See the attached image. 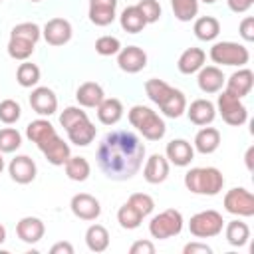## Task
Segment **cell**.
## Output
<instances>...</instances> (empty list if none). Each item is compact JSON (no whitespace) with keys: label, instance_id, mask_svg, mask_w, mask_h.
<instances>
[{"label":"cell","instance_id":"cell-1","mask_svg":"<svg viewBox=\"0 0 254 254\" xmlns=\"http://www.w3.org/2000/svg\"><path fill=\"white\" fill-rule=\"evenodd\" d=\"M145 159V145L141 139L125 129L109 131L97 147V165L111 181H127L141 169Z\"/></svg>","mask_w":254,"mask_h":254},{"label":"cell","instance_id":"cell-2","mask_svg":"<svg viewBox=\"0 0 254 254\" xmlns=\"http://www.w3.org/2000/svg\"><path fill=\"white\" fill-rule=\"evenodd\" d=\"M185 187L194 194L214 196L224 187V177L216 167H194L185 175Z\"/></svg>","mask_w":254,"mask_h":254},{"label":"cell","instance_id":"cell-3","mask_svg":"<svg viewBox=\"0 0 254 254\" xmlns=\"http://www.w3.org/2000/svg\"><path fill=\"white\" fill-rule=\"evenodd\" d=\"M129 123L149 141H159L167 133L165 121L147 105H133L129 109Z\"/></svg>","mask_w":254,"mask_h":254},{"label":"cell","instance_id":"cell-4","mask_svg":"<svg viewBox=\"0 0 254 254\" xmlns=\"http://www.w3.org/2000/svg\"><path fill=\"white\" fill-rule=\"evenodd\" d=\"M210 60L218 65H238L242 67L250 60V52L246 46L236 42H216L210 48Z\"/></svg>","mask_w":254,"mask_h":254},{"label":"cell","instance_id":"cell-5","mask_svg":"<svg viewBox=\"0 0 254 254\" xmlns=\"http://www.w3.org/2000/svg\"><path fill=\"white\" fill-rule=\"evenodd\" d=\"M183 214L177 210V208H167L159 214H155L149 222V232L153 238H159V240H165V238H171V236H177L181 234L183 230Z\"/></svg>","mask_w":254,"mask_h":254},{"label":"cell","instance_id":"cell-6","mask_svg":"<svg viewBox=\"0 0 254 254\" xmlns=\"http://www.w3.org/2000/svg\"><path fill=\"white\" fill-rule=\"evenodd\" d=\"M224 228V220H222V214L208 208V210H200L196 214L190 216L189 220V230L192 236L196 238H212V236H218Z\"/></svg>","mask_w":254,"mask_h":254},{"label":"cell","instance_id":"cell-7","mask_svg":"<svg viewBox=\"0 0 254 254\" xmlns=\"http://www.w3.org/2000/svg\"><path fill=\"white\" fill-rule=\"evenodd\" d=\"M216 105H218V113L222 115V119H224L228 125L238 127V125L246 123V119H248V109H246V105L240 101V97H236V95H232V93H228V91L224 89V91L218 95Z\"/></svg>","mask_w":254,"mask_h":254},{"label":"cell","instance_id":"cell-8","mask_svg":"<svg viewBox=\"0 0 254 254\" xmlns=\"http://www.w3.org/2000/svg\"><path fill=\"white\" fill-rule=\"evenodd\" d=\"M224 210L234 216H254V196L242 187H234L224 194Z\"/></svg>","mask_w":254,"mask_h":254},{"label":"cell","instance_id":"cell-9","mask_svg":"<svg viewBox=\"0 0 254 254\" xmlns=\"http://www.w3.org/2000/svg\"><path fill=\"white\" fill-rule=\"evenodd\" d=\"M26 137L32 141V143H36V147L40 149V151H44L52 141H56L60 135L56 133V129H54V125L48 121V119H36V121H32V123H28V127H26Z\"/></svg>","mask_w":254,"mask_h":254},{"label":"cell","instance_id":"cell-10","mask_svg":"<svg viewBox=\"0 0 254 254\" xmlns=\"http://www.w3.org/2000/svg\"><path fill=\"white\" fill-rule=\"evenodd\" d=\"M8 173H10V179L18 185H28L36 179V173H38V167L34 163V159H30L28 155H16L10 165H8Z\"/></svg>","mask_w":254,"mask_h":254},{"label":"cell","instance_id":"cell-11","mask_svg":"<svg viewBox=\"0 0 254 254\" xmlns=\"http://www.w3.org/2000/svg\"><path fill=\"white\" fill-rule=\"evenodd\" d=\"M69 208L71 212L81 218V220H95L99 214H101V204L95 196L87 194V192H77L71 196V202H69Z\"/></svg>","mask_w":254,"mask_h":254},{"label":"cell","instance_id":"cell-12","mask_svg":"<svg viewBox=\"0 0 254 254\" xmlns=\"http://www.w3.org/2000/svg\"><path fill=\"white\" fill-rule=\"evenodd\" d=\"M44 40L50 44V46H64L71 40V24L65 20V18H52L46 22L44 26Z\"/></svg>","mask_w":254,"mask_h":254},{"label":"cell","instance_id":"cell-13","mask_svg":"<svg viewBox=\"0 0 254 254\" xmlns=\"http://www.w3.org/2000/svg\"><path fill=\"white\" fill-rule=\"evenodd\" d=\"M30 105H32V109L38 115H42V117L48 115L50 117V115H54L58 111V97H56V93L50 87L40 85V87L32 89V93H30Z\"/></svg>","mask_w":254,"mask_h":254},{"label":"cell","instance_id":"cell-14","mask_svg":"<svg viewBox=\"0 0 254 254\" xmlns=\"http://www.w3.org/2000/svg\"><path fill=\"white\" fill-rule=\"evenodd\" d=\"M117 65L127 73H137L147 65V54L137 46L121 48L117 54Z\"/></svg>","mask_w":254,"mask_h":254},{"label":"cell","instance_id":"cell-15","mask_svg":"<svg viewBox=\"0 0 254 254\" xmlns=\"http://www.w3.org/2000/svg\"><path fill=\"white\" fill-rule=\"evenodd\" d=\"M165 155H167L169 163H173L177 167H187L194 159V147L185 139H173L167 143Z\"/></svg>","mask_w":254,"mask_h":254},{"label":"cell","instance_id":"cell-16","mask_svg":"<svg viewBox=\"0 0 254 254\" xmlns=\"http://www.w3.org/2000/svg\"><path fill=\"white\" fill-rule=\"evenodd\" d=\"M46 226L38 216H24L20 218V222L16 224V234L22 242L26 244H36L44 238Z\"/></svg>","mask_w":254,"mask_h":254},{"label":"cell","instance_id":"cell-17","mask_svg":"<svg viewBox=\"0 0 254 254\" xmlns=\"http://www.w3.org/2000/svg\"><path fill=\"white\" fill-rule=\"evenodd\" d=\"M117 0H89V20L95 26H109L115 20Z\"/></svg>","mask_w":254,"mask_h":254},{"label":"cell","instance_id":"cell-18","mask_svg":"<svg viewBox=\"0 0 254 254\" xmlns=\"http://www.w3.org/2000/svg\"><path fill=\"white\" fill-rule=\"evenodd\" d=\"M187 115H189L190 123L204 127V125H208V123L214 121V117H216V107H214V103L208 101V99H194V101L187 107Z\"/></svg>","mask_w":254,"mask_h":254},{"label":"cell","instance_id":"cell-19","mask_svg":"<svg viewBox=\"0 0 254 254\" xmlns=\"http://www.w3.org/2000/svg\"><path fill=\"white\" fill-rule=\"evenodd\" d=\"M143 177H145V181L151 183V185L163 183V181L169 177V161H167V157H163V155H159V153H153V155L147 159L145 167H143Z\"/></svg>","mask_w":254,"mask_h":254},{"label":"cell","instance_id":"cell-20","mask_svg":"<svg viewBox=\"0 0 254 254\" xmlns=\"http://www.w3.org/2000/svg\"><path fill=\"white\" fill-rule=\"evenodd\" d=\"M196 83H198L200 91H204V93H216V91H220L222 85H224V73H222V69L216 67V65H206V67L202 65V67L198 69Z\"/></svg>","mask_w":254,"mask_h":254},{"label":"cell","instance_id":"cell-21","mask_svg":"<svg viewBox=\"0 0 254 254\" xmlns=\"http://www.w3.org/2000/svg\"><path fill=\"white\" fill-rule=\"evenodd\" d=\"M224 81H226V91L242 99L244 95L250 93V89H252V85H254V73H252L248 67H242V69L234 71V73H232L228 79H224Z\"/></svg>","mask_w":254,"mask_h":254},{"label":"cell","instance_id":"cell-22","mask_svg":"<svg viewBox=\"0 0 254 254\" xmlns=\"http://www.w3.org/2000/svg\"><path fill=\"white\" fill-rule=\"evenodd\" d=\"M204 60H206L204 50H200V48H187V50L179 56L177 67H179L181 73L190 75V73H196V71L204 65Z\"/></svg>","mask_w":254,"mask_h":254},{"label":"cell","instance_id":"cell-23","mask_svg":"<svg viewBox=\"0 0 254 254\" xmlns=\"http://www.w3.org/2000/svg\"><path fill=\"white\" fill-rule=\"evenodd\" d=\"M65 131H67V139H69L73 145H77V147H87V145L95 139V135H97V129H95V125L89 121V117L77 121L75 125H71V127L65 129Z\"/></svg>","mask_w":254,"mask_h":254},{"label":"cell","instance_id":"cell-24","mask_svg":"<svg viewBox=\"0 0 254 254\" xmlns=\"http://www.w3.org/2000/svg\"><path fill=\"white\" fill-rule=\"evenodd\" d=\"M75 99L81 107H97L103 99H105V93H103V87L95 81H85L77 87L75 91Z\"/></svg>","mask_w":254,"mask_h":254},{"label":"cell","instance_id":"cell-25","mask_svg":"<svg viewBox=\"0 0 254 254\" xmlns=\"http://www.w3.org/2000/svg\"><path fill=\"white\" fill-rule=\"evenodd\" d=\"M95 109H97V119L103 125H115L123 117V103L117 97H105Z\"/></svg>","mask_w":254,"mask_h":254},{"label":"cell","instance_id":"cell-26","mask_svg":"<svg viewBox=\"0 0 254 254\" xmlns=\"http://www.w3.org/2000/svg\"><path fill=\"white\" fill-rule=\"evenodd\" d=\"M220 145V131L214 127H202L194 135V149L202 155H210L218 149Z\"/></svg>","mask_w":254,"mask_h":254},{"label":"cell","instance_id":"cell-27","mask_svg":"<svg viewBox=\"0 0 254 254\" xmlns=\"http://www.w3.org/2000/svg\"><path fill=\"white\" fill-rule=\"evenodd\" d=\"M159 107H161V111H163L165 117L177 119V117H181L187 111V97H185V93L181 89H175L173 87V91L169 93V97Z\"/></svg>","mask_w":254,"mask_h":254},{"label":"cell","instance_id":"cell-28","mask_svg":"<svg viewBox=\"0 0 254 254\" xmlns=\"http://www.w3.org/2000/svg\"><path fill=\"white\" fill-rule=\"evenodd\" d=\"M192 32L198 40L202 42H212L218 34H220V22L214 18V16H200L194 26H192Z\"/></svg>","mask_w":254,"mask_h":254},{"label":"cell","instance_id":"cell-29","mask_svg":"<svg viewBox=\"0 0 254 254\" xmlns=\"http://www.w3.org/2000/svg\"><path fill=\"white\" fill-rule=\"evenodd\" d=\"M42 153H44V157L48 159V163H52L54 167H62V165H65V161L71 157L69 145H67L62 137H58L56 141H52Z\"/></svg>","mask_w":254,"mask_h":254},{"label":"cell","instance_id":"cell-30","mask_svg":"<svg viewBox=\"0 0 254 254\" xmlns=\"http://www.w3.org/2000/svg\"><path fill=\"white\" fill-rule=\"evenodd\" d=\"M85 244L91 252H105L109 246V232L101 224H91L85 230Z\"/></svg>","mask_w":254,"mask_h":254},{"label":"cell","instance_id":"cell-31","mask_svg":"<svg viewBox=\"0 0 254 254\" xmlns=\"http://www.w3.org/2000/svg\"><path fill=\"white\" fill-rule=\"evenodd\" d=\"M119 24H121V28H123L125 32H129V34H137V32H141V30L147 26V22H145L141 10L137 8V4H135V6H127V8L121 12Z\"/></svg>","mask_w":254,"mask_h":254},{"label":"cell","instance_id":"cell-32","mask_svg":"<svg viewBox=\"0 0 254 254\" xmlns=\"http://www.w3.org/2000/svg\"><path fill=\"white\" fill-rule=\"evenodd\" d=\"M64 167H65L67 179L77 181V183H83L91 173V165H89V161L85 157H69Z\"/></svg>","mask_w":254,"mask_h":254},{"label":"cell","instance_id":"cell-33","mask_svg":"<svg viewBox=\"0 0 254 254\" xmlns=\"http://www.w3.org/2000/svg\"><path fill=\"white\" fill-rule=\"evenodd\" d=\"M224 234H226V240H228L230 246H244L248 242V238H250V228H248L246 222L236 218V220H230L226 224Z\"/></svg>","mask_w":254,"mask_h":254},{"label":"cell","instance_id":"cell-34","mask_svg":"<svg viewBox=\"0 0 254 254\" xmlns=\"http://www.w3.org/2000/svg\"><path fill=\"white\" fill-rule=\"evenodd\" d=\"M171 91H173V87H171L167 81H163V79L151 77V79L145 81V93H147V97H149L153 103H157V105H161V103L169 97Z\"/></svg>","mask_w":254,"mask_h":254},{"label":"cell","instance_id":"cell-35","mask_svg":"<svg viewBox=\"0 0 254 254\" xmlns=\"http://www.w3.org/2000/svg\"><path fill=\"white\" fill-rule=\"evenodd\" d=\"M16 81L22 87H34L40 81V67L32 62H24L16 69Z\"/></svg>","mask_w":254,"mask_h":254},{"label":"cell","instance_id":"cell-36","mask_svg":"<svg viewBox=\"0 0 254 254\" xmlns=\"http://www.w3.org/2000/svg\"><path fill=\"white\" fill-rule=\"evenodd\" d=\"M141 220H143L141 212L135 206H131L129 202H125V204L119 206V210H117V222L121 224V228H127V230L139 228Z\"/></svg>","mask_w":254,"mask_h":254},{"label":"cell","instance_id":"cell-37","mask_svg":"<svg viewBox=\"0 0 254 254\" xmlns=\"http://www.w3.org/2000/svg\"><path fill=\"white\" fill-rule=\"evenodd\" d=\"M171 8L177 20L190 22L198 14V0H171Z\"/></svg>","mask_w":254,"mask_h":254},{"label":"cell","instance_id":"cell-38","mask_svg":"<svg viewBox=\"0 0 254 254\" xmlns=\"http://www.w3.org/2000/svg\"><path fill=\"white\" fill-rule=\"evenodd\" d=\"M34 46L36 44L28 42V40H22V38H10V42H8V56L12 60L26 62L34 54Z\"/></svg>","mask_w":254,"mask_h":254},{"label":"cell","instance_id":"cell-39","mask_svg":"<svg viewBox=\"0 0 254 254\" xmlns=\"http://www.w3.org/2000/svg\"><path fill=\"white\" fill-rule=\"evenodd\" d=\"M22 145V135L14 127L0 129V153H14Z\"/></svg>","mask_w":254,"mask_h":254},{"label":"cell","instance_id":"cell-40","mask_svg":"<svg viewBox=\"0 0 254 254\" xmlns=\"http://www.w3.org/2000/svg\"><path fill=\"white\" fill-rule=\"evenodd\" d=\"M42 36V30L38 24L34 22H22V24H16L10 32V38H22V40H28L32 44H36Z\"/></svg>","mask_w":254,"mask_h":254},{"label":"cell","instance_id":"cell-41","mask_svg":"<svg viewBox=\"0 0 254 254\" xmlns=\"http://www.w3.org/2000/svg\"><path fill=\"white\" fill-rule=\"evenodd\" d=\"M22 115V107L18 101L14 99H2L0 101V121L6 123V125H12L20 119Z\"/></svg>","mask_w":254,"mask_h":254},{"label":"cell","instance_id":"cell-42","mask_svg":"<svg viewBox=\"0 0 254 254\" xmlns=\"http://www.w3.org/2000/svg\"><path fill=\"white\" fill-rule=\"evenodd\" d=\"M121 50V42L115 36H101L95 40V52L99 56H115Z\"/></svg>","mask_w":254,"mask_h":254},{"label":"cell","instance_id":"cell-43","mask_svg":"<svg viewBox=\"0 0 254 254\" xmlns=\"http://www.w3.org/2000/svg\"><path fill=\"white\" fill-rule=\"evenodd\" d=\"M127 202H129L131 206H135V208L141 212L143 218L149 216V214L153 212V208H155V200H153L149 194H145V192H133Z\"/></svg>","mask_w":254,"mask_h":254},{"label":"cell","instance_id":"cell-44","mask_svg":"<svg viewBox=\"0 0 254 254\" xmlns=\"http://www.w3.org/2000/svg\"><path fill=\"white\" fill-rule=\"evenodd\" d=\"M137 8L141 10V14H143L147 24H153V22H157L161 18V4L157 0H139Z\"/></svg>","mask_w":254,"mask_h":254},{"label":"cell","instance_id":"cell-45","mask_svg":"<svg viewBox=\"0 0 254 254\" xmlns=\"http://www.w3.org/2000/svg\"><path fill=\"white\" fill-rule=\"evenodd\" d=\"M81 119H87V113L83 111V109H79V107H65L64 111H62V115H60V125L64 127V129H69L71 125H75L77 121H81Z\"/></svg>","mask_w":254,"mask_h":254},{"label":"cell","instance_id":"cell-46","mask_svg":"<svg viewBox=\"0 0 254 254\" xmlns=\"http://www.w3.org/2000/svg\"><path fill=\"white\" fill-rule=\"evenodd\" d=\"M131 254H153L155 252V244L151 240H137L131 244L129 248Z\"/></svg>","mask_w":254,"mask_h":254},{"label":"cell","instance_id":"cell-47","mask_svg":"<svg viewBox=\"0 0 254 254\" xmlns=\"http://www.w3.org/2000/svg\"><path fill=\"white\" fill-rule=\"evenodd\" d=\"M240 36H242L246 42H252V40H254V18H252V16H246V18L240 22Z\"/></svg>","mask_w":254,"mask_h":254},{"label":"cell","instance_id":"cell-48","mask_svg":"<svg viewBox=\"0 0 254 254\" xmlns=\"http://www.w3.org/2000/svg\"><path fill=\"white\" fill-rule=\"evenodd\" d=\"M185 254H210V246L208 244H202V242H189L185 248H183Z\"/></svg>","mask_w":254,"mask_h":254},{"label":"cell","instance_id":"cell-49","mask_svg":"<svg viewBox=\"0 0 254 254\" xmlns=\"http://www.w3.org/2000/svg\"><path fill=\"white\" fill-rule=\"evenodd\" d=\"M226 4H228V8H230L232 12L244 14V12L250 10V6L254 4V0H226Z\"/></svg>","mask_w":254,"mask_h":254},{"label":"cell","instance_id":"cell-50","mask_svg":"<svg viewBox=\"0 0 254 254\" xmlns=\"http://www.w3.org/2000/svg\"><path fill=\"white\" fill-rule=\"evenodd\" d=\"M52 254H73V246L69 242H58L50 248Z\"/></svg>","mask_w":254,"mask_h":254},{"label":"cell","instance_id":"cell-51","mask_svg":"<svg viewBox=\"0 0 254 254\" xmlns=\"http://www.w3.org/2000/svg\"><path fill=\"white\" fill-rule=\"evenodd\" d=\"M252 155H254V147H250L246 151V167H248V171H252Z\"/></svg>","mask_w":254,"mask_h":254},{"label":"cell","instance_id":"cell-52","mask_svg":"<svg viewBox=\"0 0 254 254\" xmlns=\"http://www.w3.org/2000/svg\"><path fill=\"white\" fill-rule=\"evenodd\" d=\"M4 240H6V228H4L2 224H0V244H2Z\"/></svg>","mask_w":254,"mask_h":254},{"label":"cell","instance_id":"cell-53","mask_svg":"<svg viewBox=\"0 0 254 254\" xmlns=\"http://www.w3.org/2000/svg\"><path fill=\"white\" fill-rule=\"evenodd\" d=\"M4 171V157H2V153H0V173Z\"/></svg>","mask_w":254,"mask_h":254},{"label":"cell","instance_id":"cell-54","mask_svg":"<svg viewBox=\"0 0 254 254\" xmlns=\"http://www.w3.org/2000/svg\"><path fill=\"white\" fill-rule=\"evenodd\" d=\"M202 2H204V4H214L216 0H202Z\"/></svg>","mask_w":254,"mask_h":254},{"label":"cell","instance_id":"cell-55","mask_svg":"<svg viewBox=\"0 0 254 254\" xmlns=\"http://www.w3.org/2000/svg\"><path fill=\"white\" fill-rule=\"evenodd\" d=\"M32 2H40V0H32Z\"/></svg>","mask_w":254,"mask_h":254},{"label":"cell","instance_id":"cell-56","mask_svg":"<svg viewBox=\"0 0 254 254\" xmlns=\"http://www.w3.org/2000/svg\"><path fill=\"white\" fill-rule=\"evenodd\" d=\"M0 2H2V0H0Z\"/></svg>","mask_w":254,"mask_h":254}]
</instances>
